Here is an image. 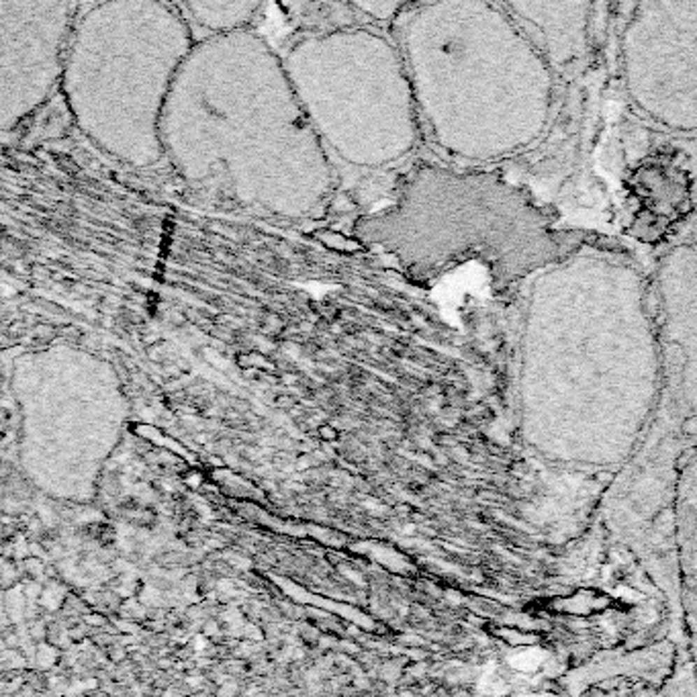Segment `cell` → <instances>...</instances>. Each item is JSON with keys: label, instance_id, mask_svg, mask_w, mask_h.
Segmentation results:
<instances>
[{"label": "cell", "instance_id": "1", "mask_svg": "<svg viewBox=\"0 0 697 697\" xmlns=\"http://www.w3.org/2000/svg\"><path fill=\"white\" fill-rule=\"evenodd\" d=\"M515 295L511 399L526 442L573 460H610L640 444L663 389L642 264L591 233Z\"/></svg>", "mask_w": 697, "mask_h": 697}, {"label": "cell", "instance_id": "2", "mask_svg": "<svg viewBox=\"0 0 697 697\" xmlns=\"http://www.w3.org/2000/svg\"><path fill=\"white\" fill-rule=\"evenodd\" d=\"M395 31L424 141L448 166L503 172L546 152L564 90L505 2L407 4Z\"/></svg>", "mask_w": 697, "mask_h": 697}, {"label": "cell", "instance_id": "3", "mask_svg": "<svg viewBox=\"0 0 697 697\" xmlns=\"http://www.w3.org/2000/svg\"><path fill=\"white\" fill-rule=\"evenodd\" d=\"M245 64V80L211 84L185 62L203 82L178 72L161 115L164 156L190 182L245 205L305 215L329 192V158L280 59L252 31Z\"/></svg>", "mask_w": 697, "mask_h": 697}, {"label": "cell", "instance_id": "4", "mask_svg": "<svg viewBox=\"0 0 697 697\" xmlns=\"http://www.w3.org/2000/svg\"><path fill=\"white\" fill-rule=\"evenodd\" d=\"M358 242L378 245L417 276L479 264L501 289L519 285L591 238L564 227L501 170L448 164L415 168L395 203L356 223Z\"/></svg>", "mask_w": 697, "mask_h": 697}, {"label": "cell", "instance_id": "5", "mask_svg": "<svg viewBox=\"0 0 697 697\" xmlns=\"http://www.w3.org/2000/svg\"><path fill=\"white\" fill-rule=\"evenodd\" d=\"M194 45L176 4L82 6L62 78L80 129L121 160L160 161L161 115Z\"/></svg>", "mask_w": 697, "mask_h": 697}, {"label": "cell", "instance_id": "6", "mask_svg": "<svg viewBox=\"0 0 697 697\" xmlns=\"http://www.w3.org/2000/svg\"><path fill=\"white\" fill-rule=\"evenodd\" d=\"M319 39L344 78L319 52L313 37L307 41L325 64H329L325 72L295 48L287 59L331 82L289 72L285 68L299 103L346 96V101L305 110L319 141L323 145L329 143L331 150L352 166L375 168L409 156L424 135L413 88L397 48L366 29L331 31V35H323Z\"/></svg>", "mask_w": 697, "mask_h": 697}, {"label": "cell", "instance_id": "7", "mask_svg": "<svg viewBox=\"0 0 697 697\" xmlns=\"http://www.w3.org/2000/svg\"><path fill=\"white\" fill-rule=\"evenodd\" d=\"M614 70L630 113L652 131L697 137V2L614 4Z\"/></svg>", "mask_w": 697, "mask_h": 697}, {"label": "cell", "instance_id": "8", "mask_svg": "<svg viewBox=\"0 0 697 697\" xmlns=\"http://www.w3.org/2000/svg\"><path fill=\"white\" fill-rule=\"evenodd\" d=\"M648 295L663 389L640 458L654 464L697 442V180L687 211L650 266Z\"/></svg>", "mask_w": 697, "mask_h": 697}, {"label": "cell", "instance_id": "9", "mask_svg": "<svg viewBox=\"0 0 697 697\" xmlns=\"http://www.w3.org/2000/svg\"><path fill=\"white\" fill-rule=\"evenodd\" d=\"M82 4L0 0V121L23 123L62 84Z\"/></svg>", "mask_w": 697, "mask_h": 697}, {"label": "cell", "instance_id": "10", "mask_svg": "<svg viewBox=\"0 0 697 697\" xmlns=\"http://www.w3.org/2000/svg\"><path fill=\"white\" fill-rule=\"evenodd\" d=\"M511 17L526 31L561 86L583 80L593 66L597 45L595 2H505Z\"/></svg>", "mask_w": 697, "mask_h": 697}, {"label": "cell", "instance_id": "11", "mask_svg": "<svg viewBox=\"0 0 697 697\" xmlns=\"http://www.w3.org/2000/svg\"><path fill=\"white\" fill-rule=\"evenodd\" d=\"M260 2H185L180 10L215 35L242 31L260 10Z\"/></svg>", "mask_w": 697, "mask_h": 697}, {"label": "cell", "instance_id": "12", "mask_svg": "<svg viewBox=\"0 0 697 697\" xmlns=\"http://www.w3.org/2000/svg\"><path fill=\"white\" fill-rule=\"evenodd\" d=\"M360 13L378 19V21H397V17L401 15L407 6V2H356L354 4Z\"/></svg>", "mask_w": 697, "mask_h": 697}, {"label": "cell", "instance_id": "13", "mask_svg": "<svg viewBox=\"0 0 697 697\" xmlns=\"http://www.w3.org/2000/svg\"><path fill=\"white\" fill-rule=\"evenodd\" d=\"M319 431H322V436H323V438H325V440H336V438H338L336 429L329 428V426H323V428L319 429Z\"/></svg>", "mask_w": 697, "mask_h": 697}, {"label": "cell", "instance_id": "14", "mask_svg": "<svg viewBox=\"0 0 697 697\" xmlns=\"http://www.w3.org/2000/svg\"><path fill=\"white\" fill-rule=\"evenodd\" d=\"M233 694H236V687H233V685L223 689V697H233Z\"/></svg>", "mask_w": 697, "mask_h": 697}]
</instances>
